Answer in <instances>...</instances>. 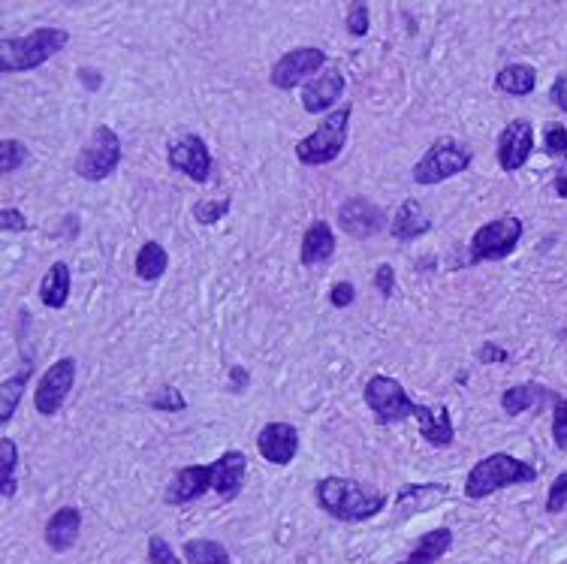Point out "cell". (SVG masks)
Segmentation results:
<instances>
[{"instance_id":"obj_28","label":"cell","mask_w":567,"mask_h":564,"mask_svg":"<svg viewBox=\"0 0 567 564\" xmlns=\"http://www.w3.org/2000/svg\"><path fill=\"white\" fill-rule=\"evenodd\" d=\"M450 546H453V531L450 528H435V531H429V534L420 537V543L411 552V561L432 564L435 558H441L444 552H450Z\"/></svg>"},{"instance_id":"obj_39","label":"cell","mask_w":567,"mask_h":564,"mask_svg":"<svg viewBox=\"0 0 567 564\" xmlns=\"http://www.w3.org/2000/svg\"><path fill=\"white\" fill-rule=\"evenodd\" d=\"M374 287H377V293H381L384 299H390V296L396 293V269H393L390 263L377 266V272H374Z\"/></svg>"},{"instance_id":"obj_15","label":"cell","mask_w":567,"mask_h":564,"mask_svg":"<svg viewBox=\"0 0 567 564\" xmlns=\"http://www.w3.org/2000/svg\"><path fill=\"white\" fill-rule=\"evenodd\" d=\"M257 450L272 465H290L299 453V429L290 423H269L257 438Z\"/></svg>"},{"instance_id":"obj_37","label":"cell","mask_w":567,"mask_h":564,"mask_svg":"<svg viewBox=\"0 0 567 564\" xmlns=\"http://www.w3.org/2000/svg\"><path fill=\"white\" fill-rule=\"evenodd\" d=\"M543 151L546 154H564L567 151V130L561 124H546V130H543Z\"/></svg>"},{"instance_id":"obj_46","label":"cell","mask_w":567,"mask_h":564,"mask_svg":"<svg viewBox=\"0 0 567 564\" xmlns=\"http://www.w3.org/2000/svg\"><path fill=\"white\" fill-rule=\"evenodd\" d=\"M79 76H82V82H85V88H88V91H97V88L103 85V79H100V73H97V70L82 67V70H79Z\"/></svg>"},{"instance_id":"obj_11","label":"cell","mask_w":567,"mask_h":564,"mask_svg":"<svg viewBox=\"0 0 567 564\" xmlns=\"http://www.w3.org/2000/svg\"><path fill=\"white\" fill-rule=\"evenodd\" d=\"M169 166H172L175 172L187 175L191 181H200V184H203V181L212 178L215 160H212V151H209V145H206L203 136L187 133V136H181L178 142L169 145Z\"/></svg>"},{"instance_id":"obj_18","label":"cell","mask_w":567,"mask_h":564,"mask_svg":"<svg viewBox=\"0 0 567 564\" xmlns=\"http://www.w3.org/2000/svg\"><path fill=\"white\" fill-rule=\"evenodd\" d=\"M79 531H82V513L76 507H61L46 522V546L52 552H67L76 546Z\"/></svg>"},{"instance_id":"obj_10","label":"cell","mask_w":567,"mask_h":564,"mask_svg":"<svg viewBox=\"0 0 567 564\" xmlns=\"http://www.w3.org/2000/svg\"><path fill=\"white\" fill-rule=\"evenodd\" d=\"M320 67H326V52H320L314 46H299V49H293V52H287L284 58L275 61L269 82L278 91H290V88L302 85L305 79H311Z\"/></svg>"},{"instance_id":"obj_40","label":"cell","mask_w":567,"mask_h":564,"mask_svg":"<svg viewBox=\"0 0 567 564\" xmlns=\"http://www.w3.org/2000/svg\"><path fill=\"white\" fill-rule=\"evenodd\" d=\"M353 299H356V290H353L350 281H338V284L332 287V293H329V302H332L335 308H347V305H353Z\"/></svg>"},{"instance_id":"obj_26","label":"cell","mask_w":567,"mask_h":564,"mask_svg":"<svg viewBox=\"0 0 567 564\" xmlns=\"http://www.w3.org/2000/svg\"><path fill=\"white\" fill-rule=\"evenodd\" d=\"M546 396H549V390L540 384H516V387L504 390L501 408H504V414L516 417V414H525L528 408H537Z\"/></svg>"},{"instance_id":"obj_3","label":"cell","mask_w":567,"mask_h":564,"mask_svg":"<svg viewBox=\"0 0 567 564\" xmlns=\"http://www.w3.org/2000/svg\"><path fill=\"white\" fill-rule=\"evenodd\" d=\"M537 480V471L510 456V453H492L486 459H480L471 471H468V480H465V495L471 501H480V498H489L492 492L504 489V486H516V483H534Z\"/></svg>"},{"instance_id":"obj_21","label":"cell","mask_w":567,"mask_h":564,"mask_svg":"<svg viewBox=\"0 0 567 564\" xmlns=\"http://www.w3.org/2000/svg\"><path fill=\"white\" fill-rule=\"evenodd\" d=\"M390 230L399 242H414V239H420L432 230V218L420 209L417 200H405L399 206L396 218L390 221Z\"/></svg>"},{"instance_id":"obj_34","label":"cell","mask_w":567,"mask_h":564,"mask_svg":"<svg viewBox=\"0 0 567 564\" xmlns=\"http://www.w3.org/2000/svg\"><path fill=\"white\" fill-rule=\"evenodd\" d=\"M344 25H347V31H350L353 37H365L368 28H371L368 7H365V4H350V7H347V19H344Z\"/></svg>"},{"instance_id":"obj_5","label":"cell","mask_w":567,"mask_h":564,"mask_svg":"<svg viewBox=\"0 0 567 564\" xmlns=\"http://www.w3.org/2000/svg\"><path fill=\"white\" fill-rule=\"evenodd\" d=\"M365 405L374 411V420L381 426H393V423H405V420H417L420 405L408 399L405 387L390 378V374H374V378L365 384Z\"/></svg>"},{"instance_id":"obj_17","label":"cell","mask_w":567,"mask_h":564,"mask_svg":"<svg viewBox=\"0 0 567 564\" xmlns=\"http://www.w3.org/2000/svg\"><path fill=\"white\" fill-rule=\"evenodd\" d=\"M212 468H215V492H218L221 498L233 501V498L242 492V486H245V474H248V459H245V453L227 450L221 459L212 462Z\"/></svg>"},{"instance_id":"obj_45","label":"cell","mask_w":567,"mask_h":564,"mask_svg":"<svg viewBox=\"0 0 567 564\" xmlns=\"http://www.w3.org/2000/svg\"><path fill=\"white\" fill-rule=\"evenodd\" d=\"M555 194L567 200V157H564L561 166L555 169Z\"/></svg>"},{"instance_id":"obj_27","label":"cell","mask_w":567,"mask_h":564,"mask_svg":"<svg viewBox=\"0 0 567 564\" xmlns=\"http://www.w3.org/2000/svg\"><path fill=\"white\" fill-rule=\"evenodd\" d=\"M169 266V254L160 242H145L136 254V275L142 281H157Z\"/></svg>"},{"instance_id":"obj_42","label":"cell","mask_w":567,"mask_h":564,"mask_svg":"<svg viewBox=\"0 0 567 564\" xmlns=\"http://www.w3.org/2000/svg\"><path fill=\"white\" fill-rule=\"evenodd\" d=\"M477 356H480V362H483V365H492V362H507V359H510V353H507L504 347H498L495 341H486V344L480 347V353H477Z\"/></svg>"},{"instance_id":"obj_9","label":"cell","mask_w":567,"mask_h":564,"mask_svg":"<svg viewBox=\"0 0 567 564\" xmlns=\"http://www.w3.org/2000/svg\"><path fill=\"white\" fill-rule=\"evenodd\" d=\"M76 384V359L73 356H64L58 359L55 365L46 368V374L40 378V387L34 393V405L43 417H52L61 411V405L67 402L70 390Z\"/></svg>"},{"instance_id":"obj_16","label":"cell","mask_w":567,"mask_h":564,"mask_svg":"<svg viewBox=\"0 0 567 564\" xmlns=\"http://www.w3.org/2000/svg\"><path fill=\"white\" fill-rule=\"evenodd\" d=\"M344 94V73L341 70H326L323 76H314L305 91H302V109L308 115H320V112H329L335 106V100H341Z\"/></svg>"},{"instance_id":"obj_43","label":"cell","mask_w":567,"mask_h":564,"mask_svg":"<svg viewBox=\"0 0 567 564\" xmlns=\"http://www.w3.org/2000/svg\"><path fill=\"white\" fill-rule=\"evenodd\" d=\"M549 100H552L561 112H567V70L552 82V88H549Z\"/></svg>"},{"instance_id":"obj_2","label":"cell","mask_w":567,"mask_h":564,"mask_svg":"<svg viewBox=\"0 0 567 564\" xmlns=\"http://www.w3.org/2000/svg\"><path fill=\"white\" fill-rule=\"evenodd\" d=\"M70 43L64 28H37L28 37H4L0 40V73H25L37 70L49 58H55Z\"/></svg>"},{"instance_id":"obj_7","label":"cell","mask_w":567,"mask_h":564,"mask_svg":"<svg viewBox=\"0 0 567 564\" xmlns=\"http://www.w3.org/2000/svg\"><path fill=\"white\" fill-rule=\"evenodd\" d=\"M121 139L112 127L100 124L94 127L88 145L82 148L79 160H76V172L85 178V181H103L106 175L115 172V166L121 163Z\"/></svg>"},{"instance_id":"obj_32","label":"cell","mask_w":567,"mask_h":564,"mask_svg":"<svg viewBox=\"0 0 567 564\" xmlns=\"http://www.w3.org/2000/svg\"><path fill=\"white\" fill-rule=\"evenodd\" d=\"M148 405H151L154 411L181 414V411L187 408V399L181 396V390H175V387H163V390H157V393L148 399Z\"/></svg>"},{"instance_id":"obj_22","label":"cell","mask_w":567,"mask_h":564,"mask_svg":"<svg viewBox=\"0 0 567 564\" xmlns=\"http://www.w3.org/2000/svg\"><path fill=\"white\" fill-rule=\"evenodd\" d=\"M441 498H447V486L444 483H411V486H402V492H399V513L402 516L423 513L432 504H438Z\"/></svg>"},{"instance_id":"obj_47","label":"cell","mask_w":567,"mask_h":564,"mask_svg":"<svg viewBox=\"0 0 567 564\" xmlns=\"http://www.w3.org/2000/svg\"><path fill=\"white\" fill-rule=\"evenodd\" d=\"M558 338H561V341H567V326H564V329L558 332Z\"/></svg>"},{"instance_id":"obj_6","label":"cell","mask_w":567,"mask_h":564,"mask_svg":"<svg viewBox=\"0 0 567 564\" xmlns=\"http://www.w3.org/2000/svg\"><path fill=\"white\" fill-rule=\"evenodd\" d=\"M474 154L465 142H456V139H438L423 157L420 163L414 166V181L429 187V184H441L459 172H465L471 166Z\"/></svg>"},{"instance_id":"obj_13","label":"cell","mask_w":567,"mask_h":564,"mask_svg":"<svg viewBox=\"0 0 567 564\" xmlns=\"http://www.w3.org/2000/svg\"><path fill=\"white\" fill-rule=\"evenodd\" d=\"M215 489V468L212 462L209 465H187V468H178L163 492L166 504H191L197 498H203L206 492Z\"/></svg>"},{"instance_id":"obj_44","label":"cell","mask_w":567,"mask_h":564,"mask_svg":"<svg viewBox=\"0 0 567 564\" xmlns=\"http://www.w3.org/2000/svg\"><path fill=\"white\" fill-rule=\"evenodd\" d=\"M248 384H251L248 371H245L242 365H233V368H230V387H233V393H242Z\"/></svg>"},{"instance_id":"obj_20","label":"cell","mask_w":567,"mask_h":564,"mask_svg":"<svg viewBox=\"0 0 567 564\" xmlns=\"http://www.w3.org/2000/svg\"><path fill=\"white\" fill-rule=\"evenodd\" d=\"M335 254V236H332V227L326 221H314L305 236H302V266H320L326 260H332Z\"/></svg>"},{"instance_id":"obj_1","label":"cell","mask_w":567,"mask_h":564,"mask_svg":"<svg viewBox=\"0 0 567 564\" xmlns=\"http://www.w3.org/2000/svg\"><path fill=\"white\" fill-rule=\"evenodd\" d=\"M314 498H317L320 510H326L329 516H335L341 522H365L387 507V495L381 489L371 483L350 480V477L317 480Z\"/></svg>"},{"instance_id":"obj_23","label":"cell","mask_w":567,"mask_h":564,"mask_svg":"<svg viewBox=\"0 0 567 564\" xmlns=\"http://www.w3.org/2000/svg\"><path fill=\"white\" fill-rule=\"evenodd\" d=\"M40 299L46 308H64L70 299V266L64 260L52 263V269L46 272L43 284H40Z\"/></svg>"},{"instance_id":"obj_25","label":"cell","mask_w":567,"mask_h":564,"mask_svg":"<svg viewBox=\"0 0 567 564\" xmlns=\"http://www.w3.org/2000/svg\"><path fill=\"white\" fill-rule=\"evenodd\" d=\"M495 88L513 97H525L537 88V70L528 64H510L495 76Z\"/></svg>"},{"instance_id":"obj_33","label":"cell","mask_w":567,"mask_h":564,"mask_svg":"<svg viewBox=\"0 0 567 564\" xmlns=\"http://www.w3.org/2000/svg\"><path fill=\"white\" fill-rule=\"evenodd\" d=\"M230 206H233L230 200H218V203H215V200H200V203L194 206V218L209 227V224H218V221L230 212Z\"/></svg>"},{"instance_id":"obj_24","label":"cell","mask_w":567,"mask_h":564,"mask_svg":"<svg viewBox=\"0 0 567 564\" xmlns=\"http://www.w3.org/2000/svg\"><path fill=\"white\" fill-rule=\"evenodd\" d=\"M31 374H34V365L25 362V368L19 374H13V378H7L4 384H0V423H4V426L13 420V414H16L19 402H22V393H25V387L31 381Z\"/></svg>"},{"instance_id":"obj_4","label":"cell","mask_w":567,"mask_h":564,"mask_svg":"<svg viewBox=\"0 0 567 564\" xmlns=\"http://www.w3.org/2000/svg\"><path fill=\"white\" fill-rule=\"evenodd\" d=\"M350 112H353L350 106H341V109L329 112L323 118V124L311 136L299 139V145H296L299 163H305V166H326V163H332L344 151V145H347Z\"/></svg>"},{"instance_id":"obj_35","label":"cell","mask_w":567,"mask_h":564,"mask_svg":"<svg viewBox=\"0 0 567 564\" xmlns=\"http://www.w3.org/2000/svg\"><path fill=\"white\" fill-rule=\"evenodd\" d=\"M552 438H555L558 450H567V399L555 402V411H552Z\"/></svg>"},{"instance_id":"obj_14","label":"cell","mask_w":567,"mask_h":564,"mask_svg":"<svg viewBox=\"0 0 567 564\" xmlns=\"http://www.w3.org/2000/svg\"><path fill=\"white\" fill-rule=\"evenodd\" d=\"M534 151V127L525 118L510 121L498 136V163L504 172H516L528 163Z\"/></svg>"},{"instance_id":"obj_29","label":"cell","mask_w":567,"mask_h":564,"mask_svg":"<svg viewBox=\"0 0 567 564\" xmlns=\"http://www.w3.org/2000/svg\"><path fill=\"white\" fill-rule=\"evenodd\" d=\"M184 558H187V564H233L224 543H218V540H200V537L184 543Z\"/></svg>"},{"instance_id":"obj_38","label":"cell","mask_w":567,"mask_h":564,"mask_svg":"<svg viewBox=\"0 0 567 564\" xmlns=\"http://www.w3.org/2000/svg\"><path fill=\"white\" fill-rule=\"evenodd\" d=\"M567 507V474H558L555 483L549 486V495H546V510L549 513H561Z\"/></svg>"},{"instance_id":"obj_31","label":"cell","mask_w":567,"mask_h":564,"mask_svg":"<svg viewBox=\"0 0 567 564\" xmlns=\"http://www.w3.org/2000/svg\"><path fill=\"white\" fill-rule=\"evenodd\" d=\"M25 160H28V148L19 139H4V142H0V172H4V175L16 172Z\"/></svg>"},{"instance_id":"obj_48","label":"cell","mask_w":567,"mask_h":564,"mask_svg":"<svg viewBox=\"0 0 567 564\" xmlns=\"http://www.w3.org/2000/svg\"><path fill=\"white\" fill-rule=\"evenodd\" d=\"M402 564H417V561H411V558H408V561H402Z\"/></svg>"},{"instance_id":"obj_12","label":"cell","mask_w":567,"mask_h":564,"mask_svg":"<svg viewBox=\"0 0 567 564\" xmlns=\"http://www.w3.org/2000/svg\"><path fill=\"white\" fill-rule=\"evenodd\" d=\"M387 224V212L381 206H374L365 197H353L341 206L338 212V227L350 239H371L374 233H381Z\"/></svg>"},{"instance_id":"obj_41","label":"cell","mask_w":567,"mask_h":564,"mask_svg":"<svg viewBox=\"0 0 567 564\" xmlns=\"http://www.w3.org/2000/svg\"><path fill=\"white\" fill-rule=\"evenodd\" d=\"M0 227H4L7 233H22V230H28V218L16 209H4L0 212Z\"/></svg>"},{"instance_id":"obj_19","label":"cell","mask_w":567,"mask_h":564,"mask_svg":"<svg viewBox=\"0 0 567 564\" xmlns=\"http://www.w3.org/2000/svg\"><path fill=\"white\" fill-rule=\"evenodd\" d=\"M417 426H420V435H423L432 447H450L453 438H456L453 417H450V408H447V405H438V408L420 405Z\"/></svg>"},{"instance_id":"obj_8","label":"cell","mask_w":567,"mask_h":564,"mask_svg":"<svg viewBox=\"0 0 567 564\" xmlns=\"http://www.w3.org/2000/svg\"><path fill=\"white\" fill-rule=\"evenodd\" d=\"M519 239H522V221L516 215L489 221L471 236V263L504 260V257L513 254Z\"/></svg>"},{"instance_id":"obj_36","label":"cell","mask_w":567,"mask_h":564,"mask_svg":"<svg viewBox=\"0 0 567 564\" xmlns=\"http://www.w3.org/2000/svg\"><path fill=\"white\" fill-rule=\"evenodd\" d=\"M148 561L151 564H181L172 552V546L160 537V534H151L148 540Z\"/></svg>"},{"instance_id":"obj_30","label":"cell","mask_w":567,"mask_h":564,"mask_svg":"<svg viewBox=\"0 0 567 564\" xmlns=\"http://www.w3.org/2000/svg\"><path fill=\"white\" fill-rule=\"evenodd\" d=\"M19 447L13 438H0V486H4V498H13L16 495V486H19Z\"/></svg>"}]
</instances>
